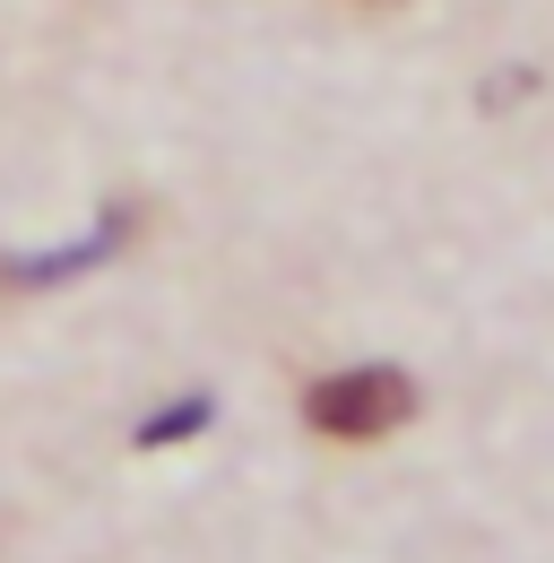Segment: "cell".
<instances>
[{
	"label": "cell",
	"instance_id": "cell-1",
	"mask_svg": "<svg viewBox=\"0 0 554 563\" xmlns=\"http://www.w3.org/2000/svg\"><path fill=\"white\" fill-rule=\"evenodd\" d=\"M303 417H312V433H330V442H381V433H399L416 417V382L408 373H381V364L330 373V382L303 390Z\"/></svg>",
	"mask_w": 554,
	"mask_h": 563
},
{
	"label": "cell",
	"instance_id": "cell-2",
	"mask_svg": "<svg viewBox=\"0 0 554 563\" xmlns=\"http://www.w3.org/2000/svg\"><path fill=\"white\" fill-rule=\"evenodd\" d=\"M200 417H208V399H182V408H165V417L138 433V451H156V442H182V433H200Z\"/></svg>",
	"mask_w": 554,
	"mask_h": 563
}]
</instances>
